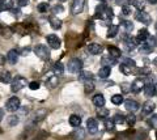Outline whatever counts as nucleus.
I'll list each match as a JSON object with an SVG mask.
<instances>
[{
    "mask_svg": "<svg viewBox=\"0 0 157 140\" xmlns=\"http://www.w3.org/2000/svg\"><path fill=\"white\" fill-rule=\"evenodd\" d=\"M113 120H114V123H117V124H122L126 122V117L123 114H115V117L113 118Z\"/></svg>",
    "mask_w": 157,
    "mask_h": 140,
    "instance_id": "c9c22d12",
    "label": "nucleus"
},
{
    "mask_svg": "<svg viewBox=\"0 0 157 140\" xmlns=\"http://www.w3.org/2000/svg\"><path fill=\"white\" fill-rule=\"evenodd\" d=\"M70 124L72 127H80V124H81V118L78 117V115L76 114H72L71 117H70Z\"/></svg>",
    "mask_w": 157,
    "mask_h": 140,
    "instance_id": "393cba45",
    "label": "nucleus"
},
{
    "mask_svg": "<svg viewBox=\"0 0 157 140\" xmlns=\"http://www.w3.org/2000/svg\"><path fill=\"white\" fill-rule=\"evenodd\" d=\"M63 11H64V8H63V6H60V4H56V6H54V8H52L54 13H62Z\"/></svg>",
    "mask_w": 157,
    "mask_h": 140,
    "instance_id": "09e8293b",
    "label": "nucleus"
},
{
    "mask_svg": "<svg viewBox=\"0 0 157 140\" xmlns=\"http://www.w3.org/2000/svg\"><path fill=\"white\" fill-rule=\"evenodd\" d=\"M84 7H85V0H73L71 6V12L73 14H78L84 11Z\"/></svg>",
    "mask_w": 157,
    "mask_h": 140,
    "instance_id": "39448f33",
    "label": "nucleus"
},
{
    "mask_svg": "<svg viewBox=\"0 0 157 140\" xmlns=\"http://www.w3.org/2000/svg\"><path fill=\"white\" fill-rule=\"evenodd\" d=\"M119 70H121L122 74H124V75H131V74H132L130 67H127V66H124V64H121V66H119Z\"/></svg>",
    "mask_w": 157,
    "mask_h": 140,
    "instance_id": "a18cd8bd",
    "label": "nucleus"
},
{
    "mask_svg": "<svg viewBox=\"0 0 157 140\" xmlns=\"http://www.w3.org/2000/svg\"><path fill=\"white\" fill-rule=\"evenodd\" d=\"M29 88L32 90H37V89H39V83L38 81H32V83L29 84Z\"/></svg>",
    "mask_w": 157,
    "mask_h": 140,
    "instance_id": "3c124183",
    "label": "nucleus"
},
{
    "mask_svg": "<svg viewBox=\"0 0 157 140\" xmlns=\"http://www.w3.org/2000/svg\"><path fill=\"white\" fill-rule=\"evenodd\" d=\"M17 4L20 7H25L29 4V0H17Z\"/></svg>",
    "mask_w": 157,
    "mask_h": 140,
    "instance_id": "864d4df0",
    "label": "nucleus"
},
{
    "mask_svg": "<svg viewBox=\"0 0 157 140\" xmlns=\"http://www.w3.org/2000/svg\"><path fill=\"white\" fill-rule=\"evenodd\" d=\"M73 136H75L76 140H82V139L85 138V131H84V130H82L81 127H77L76 131L73 132Z\"/></svg>",
    "mask_w": 157,
    "mask_h": 140,
    "instance_id": "c756f323",
    "label": "nucleus"
},
{
    "mask_svg": "<svg viewBox=\"0 0 157 140\" xmlns=\"http://www.w3.org/2000/svg\"><path fill=\"white\" fill-rule=\"evenodd\" d=\"M122 26L124 28L127 34H130V33L132 32V29H134V24H132L131 21H128V20H122Z\"/></svg>",
    "mask_w": 157,
    "mask_h": 140,
    "instance_id": "c85d7f7f",
    "label": "nucleus"
},
{
    "mask_svg": "<svg viewBox=\"0 0 157 140\" xmlns=\"http://www.w3.org/2000/svg\"><path fill=\"white\" fill-rule=\"evenodd\" d=\"M59 2H62V3H64V2H67V0H59Z\"/></svg>",
    "mask_w": 157,
    "mask_h": 140,
    "instance_id": "052dcab7",
    "label": "nucleus"
},
{
    "mask_svg": "<svg viewBox=\"0 0 157 140\" xmlns=\"http://www.w3.org/2000/svg\"><path fill=\"white\" fill-rule=\"evenodd\" d=\"M132 6L135 8H137L139 11H143L144 7H145V0H134V2H132Z\"/></svg>",
    "mask_w": 157,
    "mask_h": 140,
    "instance_id": "72a5a7b5",
    "label": "nucleus"
},
{
    "mask_svg": "<svg viewBox=\"0 0 157 140\" xmlns=\"http://www.w3.org/2000/svg\"><path fill=\"white\" fill-rule=\"evenodd\" d=\"M139 50H140L141 54H149V52H152L153 49H151V47L144 42V43H141V45L139 46Z\"/></svg>",
    "mask_w": 157,
    "mask_h": 140,
    "instance_id": "f704fd0d",
    "label": "nucleus"
},
{
    "mask_svg": "<svg viewBox=\"0 0 157 140\" xmlns=\"http://www.w3.org/2000/svg\"><path fill=\"white\" fill-rule=\"evenodd\" d=\"M124 106H126V109L128 110L130 113H134V112H137L140 108V105L136 102L135 100H126L124 101Z\"/></svg>",
    "mask_w": 157,
    "mask_h": 140,
    "instance_id": "9b49d317",
    "label": "nucleus"
},
{
    "mask_svg": "<svg viewBox=\"0 0 157 140\" xmlns=\"http://www.w3.org/2000/svg\"><path fill=\"white\" fill-rule=\"evenodd\" d=\"M106 8H107V6H106L105 3H101V4H98V6H97V8H96V14H97V16H101V14L105 12V9H106Z\"/></svg>",
    "mask_w": 157,
    "mask_h": 140,
    "instance_id": "a19ab883",
    "label": "nucleus"
},
{
    "mask_svg": "<svg viewBox=\"0 0 157 140\" xmlns=\"http://www.w3.org/2000/svg\"><path fill=\"white\" fill-rule=\"evenodd\" d=\"M107 51H109V55L110 56H113V58H115V59H118V58L121 56V50L118 49V47H115V46H109L107 47Z\"/></svg>",
    "mask_w": 157,
    "mask_h": 140,
    "instance_id": "bb28decb",
    "label": "nucleus"
},
{
    "mask_svg": "<svg viewBox=\"0 0 157 140\" xmlns=\"http://www.w3.org/2000/svg\"><path fill=\"white\" fill-rule=\"evenodd\" d=\"M148 37H149V33H148V30L147 29H140L139 30V33H137V41L140 42V45L141 43H144L147 40H148Z\"/></svg>",
    "mask_w": 157,
    "mask_h": 140,
    "instance_id": "412c9836",
    "label": "nucleus"
},
{
    "mask_svg": "<svg viewBox=\"0 0 157 140\" xmlns=\"http://www.w3.org/2000/svg\"><path fill=\"white\" fill-rule=\"evenodd\" d=\"M145 43L151 47V49H155V47H157V37H155V36H149V37H148V40L145 41Z\"/></svg>",
    "mask_w": 157,
    "mask_h": 140,
    "instance_id": "473e14b6",
    "label": "nucleus"
},
{
    "mask_svg": "<svg viewBox=\"0 0 157 140\" xmlns=\"http://www.w3.org/2000/svg\"><path fill=\"white\" fill-rule=\"evenodd\" d=\"M155 64H157V58H156V59H155Z\"/></svg>",
    "mask_w": 157,
    "mask_h": 140,
    "instance_id": "680f3d73",
    "label": "nucleus"
},
{
    "mask_svg": "<svg viewBox=\"0 0 157 140\" xmlns=\"http://www.w3.org/2000/svg\"><path fill=\"white\" fill-rule=\"evenodd\" d=\"M113 16H114V13H113V9H111L110 7H107V8L105 9V12H104V13H102L101 16H100V18H101L102 21H104V24L106 25V24L109 22V21H111Z\"/></svg>",
    "mask_w": 157,
    "mask_h": 140,
    "instance_id": "ddd939ff",
    "label": "nucleus"
},
{
    "mask_svg": "<svg viewBox=\"0 0 157 140\" xmlns=\"http://www.w3.org/2000/svg\"><path fill=\"white\" fill-rule=\"evenodd\" d=\"M132 12V9L130 6H126V7H122V13L124 14V16H128V14H131Z\"/></svg>",
    "mask_w": 157,
    "mask_h": 140,
    "instance_id": "8fccbe9b",
    "label": "nucleus"
},
{
    "mask_svg": "<svg viewBox=\"0 0 157 140\" xmlns=\"http://www.w3.org/2000/svg\"><path fill=\"white\" fill-rule=\"evenodd\" d=\"M29 52H30V47H25V49H22V51H21V55H24V56H26Z\"/></svg>",
    "mask_w": 157,
    "mask_h": 140,
    "instance_id": "5fc2aeb1",
    "label": "nucleus"
},
{
    "mask_svg": "<svg viewBox=\"0 0 157 140\" xmlns=\"http://www.w3.org/2000/svg\"><path fill=\"white\" fill-rule=\"evenodd\" d=\"M82 60L78 59V58H73V59H71L70 62H68L67 64V70L71 72V74H78V72L82 71Z\"/></svg>",
    "mask_w": 157,
    "mask_h": 140,
    "instance_id": "f257e3e1",
    "label": "nucleus"
},
{
    "mask_svg": "<svg viewBox=\"0 0 157 140\" xmlns=\"http://www.w3.org/2000/svg\"><path fill=\"white\" fill-rule=\"evenodd\" d=\"M3 117H4V110H3V109H0V120L3 119Z\"/></svg>",
    "mask_w": 157,
    "mask_h": 140,
    "instance_id": "4d7b16f0",
    "label": "nucleus"
},
{
    "mask_svg": "<svg viewBox=\"0 0 157 140\" xmlns=\"http://www.w3.org/2000/svg\"><path fill=\"white\" fill-rule=\"evenodd\" d=\"M126 122H127V124H130V126H134V124L136 123V117L131 113V114H128L126 117Z\"/></svg>",
    "mask_w": 157,
    "mask_h": 140,
    "instance_id": "37998d69",
    "label": "nucleus"
},
{
    "mask_svg": "<svg viewBox=\"0 0 157 140\" xmlns=\"http://www.w3.org/2000/svg\"><path fill=\"white\" fill-rule=\"evenodd\" d=\"M58 84H59V81H58V76H55V75L50 76V77L47 79V81H46V85H48L50 88H55V86H58Z\"/></svg>",
    "mask_w": 157,
    "mask_h": 140,
    "instance_id": "cd10ccee",
    "label": "nucleus"
},
{
    "mask_svg": "<svg viewBox=\"0 0 157 140\" xmlns=\"http://www.w3.org/2000/svg\"><path fill=\"white\" fill-rule=\"evenodd\" d=\"M0 81L4 84L12 83V75L8 71H0Z\"/></svg>",
    "mask_w": 157,
    "mask_h": 140,
    "instance_id": "aec40b11",
    "label": "nucleus"
},
{
    "mask_svg": "<svg viewBox=\"0 0 157 140\" xmlns=\"http://www.w3.org/2000/svg\"><path fill=\"white\" fill-rule=\"evenodd\" d=\"M153 110H155V104L152 101H147V102H144L143 108H141V113L144 115H148L153 113Z\"/></svg>",
    "mask_w": 157,
    "mask_h": 140,
    "instance_id": "2eb2a0df",
    "label": "nucleus"
},
{
    "mask_svg": "<svg viewBox=\"0 0 157 140\" xmlns=\"http://www.w3.org/2000/svg\"><path fill=\"white\" fill-rule=\"evenodd\" d=\"M111 102L114 105H121L122 102H123V96L122 94H114L111 97Z\"/></svg>",
    "mask_w": 157,
    "mask_h": 140,
    "instance_id": "e433bc0d",
    "label": "nucleus"
},
{
    "mask_svg": "<svg viewBox=\"0 0 157 140\" xmlns=\"http://www.w3.org/2000/svg\"><path fill=\"white\" fill-rule=\"evenodd\" d=\"M149 68H139L137 70V74H141V75H148L149 74Z\"/></svg>",
    "mask_w": 157,
    "mask_h": 140,
    "instance_id": "603ef678",
    "label": "nucleus"
},
{
    "mask_svg": "<svg viewBox=\"0 0 157 140\" xmlns=\"http://www.w3.org/2000/svg\"><path fill=\"white\" fill-rule=\"evenodd\" d=\"M13 2L12 0H2L0 2V11H12Z\"/></svg>",
    "mask_w": 157,
    "mask_h": 140,
    "instance_id": "4be33fe9",
    "label": "nucleus"
},
{
    "mask_svg": "<svg viewBox=\"0 0 157 140\" xmlns=\"http://www.w3.org/2000/svg\"><path fill=\"white\" fill-rule=\"evenodd\" d=\"M86 50L92 55H100L102 52V50H104V47H102L100 43H89L86 47Z\"/></svg>",
    "mask_w": 157,
    "mask_h": 140,
    "instance_id": "9d476101",
    "label": "nucleus"
},
{
    "mask_svg": "<svg viewBox=\"0 0 157 140\" xmlns=\"http://www.w3.org/2000/svg\"><path fill=\"white\" fill-rule=\"evenodd\" d=\"M135 20H137L141 24H144V25H149L151 24V16L144 11H137L135 13Z\"/></svg>",
    "mask_w": 157,
    "mask_h": 140,
    "instance_id": "423d86ee",
    "label": "nucleus"
},
{
    "mask_svg": "<svg viewBox=\"0 0 157 140\" xmlns=\"http://www.w3.org/2000/svg\"><path fill=\"white\" fill-rule=\"evenodd\" d=\"M101 63L104 64V67H111V66L117 64V59L115 58H113V56H110V55H105V56H102Z\"/></svg>",
    "mask_w": 157,
    "mask_h": 140,
    "instance_id": "f3484780",
    "label": "nucleus"
},
{
    "mask_svg": "<svg viewBox=\"0 0 157 140\" xmlns=\"http://www.w3.org/2000/svg\"><path fill=\"white\" fill-rule=\"evenodd\" d=\"M122 64L130 67V68H135V67H136L135 60H134V59H130V58H124V59H123V63H122Z\"/></svg>",
    "mask_w": 157,
    "mask_h": 140,
    "instance_id": "79ce46f5",
    "label": "nucleus"
},
{
    "mask_svg": "<svg viewBox=\"0 0 157 140\" xmlns=\"http://www.w3.org/2000/svg\"><path fill=\"white\" fill-rule=\"evenodd\" d=\"M115 3H117V6H119V7H126V6H130L131 0H115Z\"/></svg>",
    "mask_w": 157,
    "mask_h": 140,
    "instance_id": "de8ad7c7",
    "label": "nucleus"
},
{
    "mask_svg": "<svg viewBox=\"0 0 157 140\" xmlns=\"http://www.w3.org/2000/svg\"><path fill=\"white\" fill-rule=\"evenodd\" d=\"M84 89L85 93H90V92L94 90V83L93 81H86V83H84Z\"/></svg>",
    "mask_w": 157,
    "mask_h": 140,
    "instance_id": "ea45409f",
    "label": "nucleus"
},
{
    "mask_svg": "<svg viewBox=\"0 0 157 140\" xmlns=\"http://www.w3.org/2000/svg\"><path fill=\"white\" fill-rule=\"evenodd\" d=\"M114 126H115V123H114V120H110V119H106L105 120V127H106V130L107 131H113L114 130Z\"/></svg>",
    "mask_w": 157,
    "mask_h": 140,
    "instance_id": "c03bdc74",
    "label": "nucleus"
},
{
    "mask_svg": "<svg viewBox=\"0 0 157 140\" xmlns=\"http://www.w3.org/2000/svg\"><path fill=\"white\" fill-rule=\"evenodd\" d=\"M118 30H119V28L117 25H110L109 26V30H107V38H113L118 34Z\"/></svg>",
    "mask_w": 157,
    "mask_h": 140,
    "instance_id": "2f4dec72",
    "label": "nucleus"
},
{
    "mask_svg": "<svg viewBox=\"0 0 157 140\" xmlns=\"http://www.w3.org/2000/svg\"><path fill=\"white\" fill-rule=\"evenodd\" d=\"M149 123H151V126H155V124L157 123V115H153V119H151Z\"/></svg>",
    "mask_w": 157,
    "mask_h": 140,
    "instance_id": "6e6d98bb",
    "label": "nucleus"
},
{
    "mask_svg": "<svg viewBox=\"0 0 157 140\" xmlns=\"http://www.w3.org/2000/svg\"><path fill=\"white\" fill-rule=\"evenodd\" d=\"M93 104H94L97 108H104L105 105V97L102 94H96L93 97Z\"/></svg>",
    "mask_w": 157,
    "mask_h": 140,
    "instance_id": "5701e85b",
    "label": "nucleus"
},
{
    "mask_svg": "<svg viewBox=\"0 0 157 140\" xmlns=\"http://www.w3.org/2000/svg\"><path fill=\"white\" fill-rule=\"evenodd\" d=\"M155 28H156V33H157V22H156V26Z\"/></svg>",
    "mask_w": 157,
    "mask_h": 140,
    "instance_id": "e2e57ef3",
    "label": "nucleus"
},
{
    "mask_svg": "<svg viewBox=\"0 0 157 140\" xmlns=\"http://www.w3.org/2000/svg\"><path fill=\"white\" fill-rule=\"evenodd\" d=\"M6 109L8 110V112L11 113H14L17 112V110L20 109V98L17 97H11L7 102H6Z\"/></svg>",
    "mask_w": 157,
    "mask_h": 140,
    "instance_id": "20e7f679",
    "label": "nucleus"
},
{
    "mask_svg": "<svg viewBox=\"0 0 157 140\" xmlns=\"http://www.w3.org/2000/svg\"><path fill=\"white\" fill-rule=\"evenodd\" d=\"M148 3H151V4H156L157 3V0H147Z\"/></svg>",
    "mask_w": 157,
    "mask_h": 140,
    "instance_id": "13d9d810",
    "label": "nucleus"
},
{
    "mask_svg": "<svg viewBox=\"0 0 157 140\" xmlns=\"http://www.w3.org/2000/svg\"><path fill=\"white\" fill-rule=\"evenodd\" d=\"M156 96H157V85H156Z\"/></svg>",
    "mask_w": 157,
    "mask_h": 140,
    "instance_id": "0e129e2a",
    "label": "nucleus"
},
{
    "mask_svg": "<svg viewBox=\"0 0 157 140\" xmlns=\"http://www.w3.org/2000/svg\"><path fill=\"white\" fill-rule=\"evenodd\" d=\"M46 41L48 43V46H50L51 49H54V50H56V49L60 47V40H59V37L55 36V34H48L46 37Z\"/></svg>",
    "mask_w": 157,
    "mask_h": 140,
    "instance_id": "0eeeda50",
    "label": "nucleus"
},
{
    "mask_svg": "<svg viewBox=\"0 0 157 140\" xmlns=\"http://www.w3.org/2000/svg\"><path fill=\"white\" fill-rule=\"evenodd\" d=\"M156 135H157V131H156Z\"/></svg>",
    "mask_w": 157,
    "mask_h": 140,
    "instance_id": "69168bd1",
    "label": "nucleus"
},
{
    "mask_svg": "<svg viewBox=\"0 0 157 140\" xmlns=\"http://www.w3.org/2000/svg\"><path fill=\"white\" fill-rule=\"evenodd\" d=\"M7 60H8V63H11V64H16L18 60V51L14 49L9 50L7 54Z\"/></svg>",
    "mask_w": 157,
    "mask_h": 140,
    "instance_id": "4468645a",
    "label": "nucleus"
},
{
    "mask_svg": "<svg viewBox=\"0 0 157 140\" xmlns=\"http://www.w3.org/2000/svg\"><path fill=\"white\" fill-rule=\"evenodd\" d=\"M48 8H50V4H48V3H39L38 4V7H37V9H38V11L39 12H41V13H45V12H47L48 11Z\"/></svg>",
    "mask_w": 157,
    "mask_h": 140,
    "instance_id": "58836bf2",
    "label": "nucleus"
},
{
    "mask_svg": "<svg viewBox=\"0 0 157 140\" xmlns=\"http://www.w3.org/2000/svg\"><path fill=\"white\" fill-rule=\"evenodd\" d=\"M52 72L55 76H59V75H63V72H64V66H63L60 62H58V63L54 64L52 67Z\"/></svg>",
    "mask_w": 157,
    "mask_h": 140,
    "instance_id": "a878e982",
    "label": "nucleus"
},
{
    "mask_svg": "<svg viewBox=\"0 0 157 140\" xmlns=\"http://www.w3.org/2000/svg\"><path fill=\"white\" fill-rule=\"evenodd\" d=\"M144 93L147 97H153V96H156V85H153L152 83H147L144 86Z\"/></svg>",
    "mask_w": 157,
    "mask_h": 140,
    "instance_id": "dca6fc26",
    "label": "nucleus"
},
{
    "mask_svg": "<svg viewBox=\"0 0 157 140\" xmlns=\"http://www.w3.org/2000/svg\"><path fill=\"white\" fill-rule=\"evenodd\" d=\"M46 115H47V110L46 109H39V110H37V112L33 114V123L41 122L42 119H45Z\"/></svg>",
    "mask_w": 157,
    "mask_h": 140,
    "instance_id": "f8f14e48",
    "label": "nucleus"
},
{
    "mask_svg": "<svg viewBox=\"0 0 157 140\" xmlns=\"http://www.w3.org/2000/svg\"><path fill=\"white\" fill-rule=\"evenodd\" d=\"M121 89L123 93H128V92H131V84L128 83H122L121 84Z\"/></svg>",
    "mask_w": 157,
    "mask_h": 140,
    "instance_id": "49530a36",
    "label": "nucleus"
},
{
    "mask_svg": "<svg viewBox=\"0 0 157 140\" xmlns=\"http://www.w3.org/2000/svg\"><path fill=\"white\" fill-rule=\"evenodd\" d=\"M48 22H50L51 28L55 29V30H58V29L62 28V20L60 18H58L56 16H51L50 18H48Z\"/></svg>",
    "mask_w": 157,
    "mask_h": 140,
    "instance_id": "6ab92c4d",
    "label": "nucleus"
},
{
    "mask_svg": "<svg viewBox=\"0 0 157 140\" xmlns=\"http://www.w3.org/2000/svg\"><path fill=\"white\" fill-rule=\"evenodd\" d=\"M144 86H145V81L143 79H136L134 83L131 84V92L139 93V92H141V89L144 90Z\"/></svg>",
    "mask_w": 157,
    "mask_h": 140,
    "instance_id": "6e6552de",
    "label": "nucleus"
},
{
    "mask_svg": "<svg viewBox=\"0 0 157 140\" xmlns=\"http://www.w3.org/2000/svg\"><path fill=\"white\" fill-rule=\"evenodd\" d=\"M111 74V67H102L98 71V76H100V79H107V77L110 76Z\"/></svg>",
    "mask_w": 157,
    "mask_h": 140,
    "instance_id": "b1692460",
    "label": "nucleus"
},
{
    "mask_svg": "<svg viewBox=\"0 0 157 140\" xmlns=\"http://www.w3.org/2000/svg\"><path fill=\"white\" fill-rule=\"evenodd\" d=\"M109 114H110V112L107 110L106 108H98L97 109V115L100 118H102V119H105V118H107L109 117Z\"/></svg>",
    "mask_w": 157,
    "mask_h": 140,
    "instance_id": "7c9ffc66",
    "label": "nucleus"
},
{
    "mask_svg": "<svg viewBox=\"0 0 157 140\" xmlns=\"http://www.w3.org/2000/svg\"><path fill=\"white\" fill-rule=\"evenodd\" d=\"M3 63H4V58L0 55V64H3Z\"/></svg>",
    "mask_w": 157,
    "mask_h": 140,
    "instance_id": "bf43d9fd",
    "label": "nucleus"
},
{
    "mask_svg": "<svg viewBox=\"0 0 157 140\" xmlns=\"http://www.w3.org/2000/svg\"><path fill=\"white\" fill-rule=\"evenodd\" d=\"M34 54L42 60L50 59V50H48L47 46H45V45H37L34 47Z\"/></svg>",
    "mask_w": 157,
    "mask_h": 140,
    "instance_id": "7ed1b4c3",
    "label": "nucleus"
},
{
    "mask_svg": "<svg viewBox=\"0 0 157 140\" xmlns=\"http://www.w3.org/2000/svg\"><path fill=\"white\" fill-rule=\"evenodd\" d=\"M78 80L84 81V83H86V81H93L92 72H89V71H81V72H78Z\"/></svg>",
    "mask_w": 157,
    "mask_h": 140,
    "instance_id": "a211bd4d",
    "label": "nucleus"
},
{
    "mask_svg": "<svg viewBox=\"0 0 157 140\" xmlns=\"http://www.w3.org/2000/svg\"><path fill=\"white\" fill-rule=\"evenodd\" d=\"M7 122H8V124L11 127L16 126V124L18 123V117H17V115H9L8 119H7Z\"/></svg>",
    "mask_w": 157,
    "mask_h": 140,
    "instance_id": "4c0bfd02",
    "label": "nucleus"
},
{
    "mask_svg": "<svg viewBox=\"0 0 157 140\" xmlns=\"http://www.w3.org/2000/svg\"><path fill=\"white\" fill-rule=\"evenodd\" d=\"M26 79L25 77H22V76H16L14 79L12 80V83H11V89L13 93H16V92H20L24 86H26Z\"/></svg>",
    "mask_w": 157,
    "mask_h": 140,
    "instance_id": "f03ea898",
    "label": "nucleus"
},
{
    "mask_svg": "<svg viewBox=\"0 0 157 140\" xmlns=\"http://www.w3.org/2000/svg\"><path fill=\"white\" fill-rule=\"evenodd\" d=\"M86 131L92 135H94L98 131V123L94 118H89L86 120Z\"/></svg>",
    "mask_w": 157,
    "mask_h": 140,
    "instance_id": "1a4fd4ad",
    "label": "nucleus"
}]
</instances>
